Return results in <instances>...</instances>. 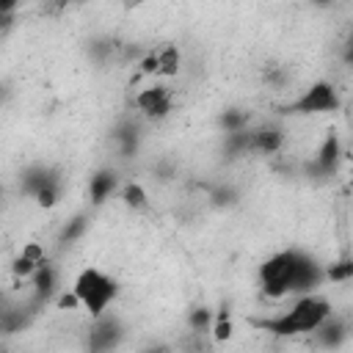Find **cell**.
Returning a JSON list of instances; mask_svg holds the SVG:
<instances>
[{
    "mask_svg": "<svg viewBox=\"0 0 353 353\" xmlns=\"http://www.w3.org/2000/svg\"><path fill=\"white\" fill-rule=\"evenodd\" d=\"M334 314V306L325 295L320 292H312V295H301L290 303V309L279 312V314H270V317H262V320H251L254 328L270 334V336H281V339H290V336H303V334H314L328 317Z\"/></svg>",
    "mask_w": 353,
    "mask_h": 353,
    "instance_id": "cell-1",
    "label": "cell"
},
{
    "mask_svg": "<svg viewBox=\"0 0 353 353\" xmlns=\"http://www.w3.org/2000/svg\"><path fill=\"white\" fill-rule=\"evenodd\" d=\"M119 290H121L119 281L110 273H105L102 268H97V265H85L72 281V292L77 295L80 309L91 320H99V317H105L110 312V306L119 298Z\"/></svg>",
    "mask_w": 353,
    "mask_h": 353,
    "instance_id": "cell-2",
    "label": "cell"
},
{
    "mask_svg": "<svg viewBox=\"0 0 353 353\" xmlns=\"http://www.w3.org/2000/svg\"><path fill=\"white\" fill-rule=\"evenodd\" d=\"M298 259H301V248H281V251L270 254L268 259H262V265L256 270V279H259V290H262L265 298L292 295Z\"/></svg>",
    "mask_w": 353,
    "mask_h": 353,
    "instance_id": "cell-3",
    "label": "cell"
},
{
    "mask_svg": "<svg viewBox=\"0 0 353 353\" xmlns=\"http://www.w3.org/2000/svg\"><path fill=\"white\" fill-rule=\"evenodd\" d=\"M336 110H342V97L331 80L309 83L295 99H290L279 108L281 116H325V113H336Z\"/></svg>",
    "mask_w": 353,
    "mask_h": 353,
    "instance_id": "cell-4",
    "label": "cell"
},
{
    "mask_svg": "<svg viewBox=\"0 0 353 353\" xmlns=\"http://www.w3.org/2000/svg\"><path fill=\"white\" fill-rule=\"evenodd\" d=\"M124 342V323L116 314H105L99 320H91L85 334V353H113Z\"/></svg>",
    "mask_w": 353,
    "mask_h": 353,
    "instance_id": "cell-5",
    "label": "cell"
},
{
    "mask_svg": "<svg viewBox=\"0 0 353 353\" xmlns=\"http://www.w3.org/2000/svg\"><path fill=\"white\" fill-rule=\"evenodd\" d=\"M132 105H135V110H138L143 119H149V121H163V119H168L171 110H174V91H171L168 85H163V83H152V85H146V88H141V91L135 94Z\"/></svg>",
    "mask_w": 353,
    "mask_h": 353,
    "instance_id": "cell-6",
    "label": "cell"
},
{
    "mask_svg": "<svg viewBox=\"0 0 353 353\" xmlns=\"http://www.w3.org/2000/svg\"><path fill=\"white\" fill-rule=\"evenodd\" d=\"M339 163H342V138L328 130L312 157V163H306V171L314 176V179H328L339 171Z\"/></svg>",
    "mask_w": 353,
    "mask_h": 353,
    "instance_id": "cell-7",
    "label": "cell"
},
{
    "mask_svg": "<svg viewBox=\"0 0 353 353\" xmlns=\"http://www.w3.org/2000/svg\"><path fill=\"white\" fill-rule=\"evenodd\" d=\"M325 284V265L301 248V259H298V268H295V281H292V298H301V295H312L317 292L320 287Z\"/></svg>",
    "mask_w": 353,
    "mask_h": 353,
    "instance_id": "cell-8",
    "label": "cell"
},
{
    "mask_svg": "<svg viewBox=\"0 0 353 353\" xmlns=\"http://www.w3.org/2000/svg\"><path fill=\"white\" fill-rule=\"evenodd\" d=\"M55 185H63V176H61V171L55 165H50V163H30V165L22 168L19 188H22L25 196L36 199L41 190L55 188Z\"/></svg>",
    "mask_w": 353,
    "mask_h": 353,
    "instance_id": "cell-9",
    "label": "cell"
},
{
    "mask_svg": "<svg viewBox=\"0 0 353 353\" xmlns=\"http://www.w3.org/2000/svg\"><path fill=\"white\" fill-rule=\"evenodd\" d=\"M284 141H287V130H284L281 119H273V121L251 127V152L276 154V152H281Z\"/></svg>",
    "mask_w": 353,
    "mask_h": 353,
    "instance_id": "cell-10",
    "label": "cell"
},
{
    "mask_svg": "<svg viewBox=\"0 0 353 353\" xmlns=\"http://www.w3.org/2000/svg\"><path fill=\"white\" fill-rule=\"evenodd\" d=\"M121 179H119V174H116V168H97L91 176H88V204L97 210V207H102L110 196H116V193H121Z\"/></svg>",
    "mask_w": 353,
    "mask_h": 353,
    "instance_id": "cell-11",
    "label": "cell"
},
{
    "mask_svg": "<svg viewBox=\"0 0 353 353\" xmlns=\"http://www.w3.org/2000/svg\"><path fill=\"white\" fill-rule=\"evenodd\" d=\"M113 146L121 157H135L141 149V124L135 119H121L113 127Z\"/></svg>",
    "mask_w": 353,
    "mask_h": 353,
    "instance_id": "cell-12",
    "label": "cell"
},
{
    "mask_svg": "<svg viewBox=\"0 0 353 353\" xmlns=\"http://www.w3.org/2000/svg\"><path fill=\"white\" fill-rule=\"evenodd\" d=\"M347 336H350V328H347V323H345L342 317H336V314H331V317L312 334V339H314L317 347H323V350H336V347H342V345L347 342Z\"/></svg>",
    "mask_w": 353,
    "mask_h": 353,
    "instance_id": "cell-13",
    "label": "cell"
},
{
    "mask_svg": "<svg viewBox=\"0 0 353 353\" xmlns=\"http://www.w3.org/2000/svg\"><path fill=\"white\" fill-rule=\"evenodd\" d=\"M44 262H50V259H47V248H44L41 243H25L22 251H19V256L14 259V268H11V270H14V276L33 279L36 270H39Z\"/></svg>",
    "mask_w": 353,
    "mask_h": 353,
    "instance_id": "cell-14",
    "label": "cell"
},
{
    "mask_svg": "<svg viewBox=\"0 0 353 353\" xmlns=\"http://www.w3.org/2000/svg\"><path fill=\"white\" fill-rule=\"evenodd\" d=\"M30 284H33V298L39 303H47V301H52V298L61 295L58 292V268L52 262H44L36 270V276L30 279Z\"/></svg>",
    "mask_w": 353,
    "mask_h": 353,
    "instance_id": "cell-15",
    "label": "cell"
},
{
    "mask_svg": "<svg viewBox=\"0 0 353 353\" xmlns=\"http://www.w3.org/2000/svg\"><path fill=\"white\" fill-rule=\"evenodd\" d=\"M154 52H157V66H160L157 77H176L182 69V50L176 44H163Z\"/></svg>",
    "mask_w": 353,
    "mask_h": 353,
    "instance_id": "cell-16",
    "label": "cell"
},
{
    "mask_svg": "<svg viewBox=\"0 0 353 353\" xmlns=\"http://www.w3.org/2000/svg\"><path fill=\"white\" fill-rule=\"evenodd\" d=\"M119 196H121L124 207H127V210H132V212H146V210L152 207L149 193H146V188H143L141 182H124Z\"/></svg>",
    "mask_w": 353,
    "mask_h": 353,
    "instance_id": "cell-17",
    "label": "cell"
},
{
    "mask_svg": "<svg viewBox=\"0 0 353 353\" xmlns=\"http://www.w3.org/2000/svg\"><path fill=\"white\" fill-rule=\"evenodd\" d=\"M221 146H223L226 160H237V157L248 154L251 152V127L243 130V132H226L221 138Z\"/></svg>",
    "mask_w": 353,
    "mask_h": 353,
    "instance_id": "cell-18",
    "label": "cell"
},
{
    "mask_svg": "<svg viewBox=\"0 0 353 353\" xmlns=\"http://www.w3.org/2000/svg\"><path fill=\"white\" fill-rule=\"evenodd\" d=\"M218 124H221V132H243L251 127V116L243 110V108H226L221 116H218Z\"/></svg>",
    "mask_w": 353,
    "mask_h": 353,
    "instance_id": "cell-19",
    "label": "cell"
},
{
    "mask_svg": "<svg viewBox=\"0 0 353 353\" xmlns=\"http://www.w3.org/2000/svg\"><path fill=\"white\" fill-rule=\"evenodd\" d=\"M88 223H91V221H88V212H77V215H72V218L63 223L58 240L66 243V245H69V243H77V240L88 232Z\"/></svg>",
    "mask_w": 353,
    "mask_h": 353,
    "instance_id": "cell-20",
    "label": "cell"
},
{
    "mask_svg": "<svg viewBox=\"0 0 353 353\" xmlns=\"http://www.w3.org/2000/svg\"><path fill=\"white\" fill-rule=\"evenodd\" d=\"M325 281L328 284H345L353 281V256H339L325 265Z\"/></svg>",
    "mask_w": 353,
    "mask_h": 353,
    "instance_id": "cell-21",
    "label": "cell"
},
{
    "mask_svg": "<svg viewBox=\"0 0 353 353\" xmlns=\"http://www.w3.org/2000/svg\"><path fill=\"white\" fill-rule=\"evenodd\" d=\"M212 323H215V312L207 309V306H193V309L188 312V328L196 331V334L212 331Z\"/></svg>",
    "mask_w": 353,
    "mask_h": 353,
    "instance_id": "cell-22",
    "label": "cell"
},
{
    "mask_svg": "<svg viewBox=\"0 0 353 353\" xmlns=\"http://www.w3.org/2000/svg\"><path fill=\"white\" fill-rule=\"evenodd\" d=\"M232 331H234V325H232V317H229V312L226 309H221V312H215V323H212V339L215 342H229L232 339Z\"/></svg>",
    "mask_w": 353,
    "mask_h": 353,
    "instance_id": "cell-23",
    "label": "cell"
},
{
    "mask_svg": "<svg viewBox=\"0 0 353 353\" xmlns=\"http://www.w3.org/2000/svg\"><path fill=\"white\" fill-rule=\"evenodd\" d=\"M138 69H141V74L157 77V72H160V66H157V52H154V50H149V52L138 61Z\"/></svg>",
    "mask_w": 353,
    "mask_h": 353,
    "instance_id": "cell-24",
    "label": "cell"
},
{
    "mask_svg": "<svg viewBox=\"0 0 353 353\" xmlns=\"http://www.w3.org/2000/svg\"><path fill=\"white\" fill-rule=\"evenodd\" d=\"M88 52H91L97 61H102V58H108V55L113 52V41H108V39L94 41V44H88Z\"/></svg>",
    "mask_w": 353,
    "mask_h": 353,
    "instance_id": "cell-25",
    "label": "cell"
},
{
    "mask_svg": "<svg viewBox=\"0 0 353 353\" xmlns=\"http://www.w3.org/2000/svg\"><path fill=\"white\" fill-rule=\"evenodd\" d=\"M55 301H58L61 309H80V301H77V295H74L72 290H69V292H61Z\"/></svg>",
    "mask_w": 353,
    "mask_h": 353,
    "instance_id": "cell-26",
    "label": "cell"
},
{
    "mask_svg": "<svg viewBox=\"0 0 353 353\" xmlns=\"http://www.w3.org/2000/svg\"><path fill=\"white\" fill-rule=\"evenodd\" d=\"M212 199H215V204H234L237 193H234V190H229V188H218V190L212 193Z\"/></svg>",
    "mask_w": 353,
    "mask_h": 353,
    "instance_id": "cell-27",
    "label": "cell"
},
{
    "mask_svg": "<svg viewBox=\"0 0 353 353\" xmlns=\"http://www.w3.org/2000/svg\"><path fill=\"white\" fill-rule=\"evenodd\" d=\"M154 174H157V179H171V176H176V165L174 163H157Z\"/></svg>",
    "mask_w": 353,
    "mask_h": 353,
    "instance_id": "cell-28",
    "label": "cell"
},
{
    "mask_svg": "<svg viewBox=\"0 0 353 353\" xmlns=\"http://www.w3.org/2000/svg\"><path fill=\"white\" fill-rule=\"evenodd\" d=\"M342 61H345L347 66H353V44H347V41H345V47H342Z\"/></svg>",
    "mask_w": 353,
    "mask_h": 353,
    "instance_id": "cell-29",
    "label": "cell"
},
{
    "mask_svg": "<svg viewBox=\"0 0 353 353\" xmlns=\"http://www.w3.org/2000/svg\"><path fill=\"white\" fill-rule=\"evenodd\" d=\"M141 353H171V347H168V345H152V347H146V350H141Z\"/></svg>",
    "mask_w": 353,
    "mask_h": 353,
    "instance_id": "cell-30",
    "label": "cell"
},
{
    "mask_svg": "<svg viewBox=\"0 0 353 353\" xmlns=\"http://www.w3.org/2000/svg\"><path fill=\"white\" fill-rule=\"evenodd\" d=\"M347 44H353V28H350V33H347Z\"/></svg>",
    "mask_w": 353,
    "mask_h": 353,
    "instance_id": "cell-31",
    "label": "cell"
}]
</instances>
